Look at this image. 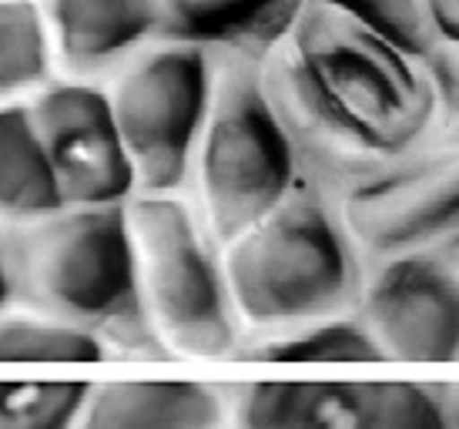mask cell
I'll use <instances>...</instances> for the list:
<instances>
[{
  "label": "cell",
  "mask_w": 459,
  "mask_h": 429,
  "mask_svg": "<svg viewBox=\"0 0 459 429\" xmlns=\"http://www.w3.org/2000/svg\"><path fill=\"white\" fill-rule=\"evenodd\" d=\"M285 74L308 125L372 162L416 148L443 108L426 57L325 0H302L285 27Z\"/></svg>",
  "instance_id": "cell-1"
},
{
  "label": "cell",
  "mask_w": 459,
  "mask_h": 429,
  "mask_svg": "<svg viewBox=\"0 0 459 429\" xmlns=\"http://www.w3.org/2000/svg\"><path fill=\"white\" fill-rule=\"evenodd\" d=\"M7 252L11 289L54 319L117 336H144L138 262L121 205H81L44 214L13 235Z\"/></svg>",
  "instance_id": "cell-2"
},
{
  "label": "cell",
  "mask_w": 459,
  "mask_h": 429,
  "mask_svg": "<svg viewBox=\"0 0 459 429\" xmlns=\"http://www.w3.org/2000/svg\"><path fill=\"white\" fill-rule=\"evenodd\" d=\"M225 282L231 305L252 326L339 316L359 285L349 239L312 195H289L231 239Z\"/></svg>",
  "instance_id": "cell-3"
},
{
  "label": "cell",
  "mask_w": 459,
  "mask_h": 429,
  "mask_svg": "<svg viewBox=\"0 0 459 429\" xmlns=\"http://www.w3.org/2000/svg\"><path fill=\"white\" fill-rule=\"evenodd\" d=\"M198 141L202 198L215 239H238L292 195V141L255 67L231 64L212 84Z\"/></svg>",
  "instance_id": "cell-4"
},
{
  "label": "cell",
  "mask_w": 459,
  "mask_h": 429,
  "mask_svg": "<svg viewBox=\"0 0 459 429\" xmlns=\"http://www.w3.org/2000/svg\"><path fill=\"white\" fill-rule=\"evenodd\" d=\"M125 212L152 326L181 355H229L235 346L229 282L218 272L192 212L158 191Z\"/></svg>",
  "instance_id": "cell-5"
},
{
  "label": "cell",
  "mask_w": 459,
  "mask_h": 429,
  "mask_svg": "<svg viewBox=\"0 0 459 429\" xmlns=\"http://www.w3.org/2000/svg\"><path fill=\"white\" fill-rule=\"evenodd\" d=\"M108 101L134 185L158 195L178 188L212 101V67L202 44L178 40L141 57Z\"/></svg>",
  "instance_id": "cell-6"
},
{
  "label": "cell",
  "mask_w": 459,
  "mask_h": 429,
  "mask_svg": "<svg viewBox=\"0 0 459 429\" xmlns=\"http://www.w3.org/2000/svg\"><path fill=\"white\" fill-rule=\"evenodd\" d=\"M342 225L372 258L420 252L459 228V138L422 154H403L393 168L349 188Z\"/></svg>",
  "instance_id": "cell-7"
},
{
  "label": "cell",
  "mask_w": 459,
  "mask_h": 429,
  "mask_svg": "<svg viewBox=\"0 0 459 429\" xmlns=\"http://www.w3.org/2000/svg\"><path fill=\"white\" fill-rule=\"evenodd\" d=\"M65 208L121 205L134 188L111 101L84 84H61L30 108Z\"/></svg>",
  "instance_id": "cell-8"
},
{
  "label": "cell",
  "mask_w": 459,
  "mask_h": 429,
  "mask_svg": "<svg viewBox=\"0 0 459 429\" xmlns=\"http://www.w3.org/2000/svg\"><path fill=\"white\" fill-rule=\"evenodd\" d=\"M245 426H443L436 386L420 382H255Z\"/></svg>",
  "instance_id": "cell-9"
},
{
  "label": "cell",
  "mask_w": 459,
  "mask_h": 429,
  "mask_svg": "<svg viewBox=\"0 0 459 429\" xmlns=\"http://www.w3.org/2000/svg\"><path fill=\"white\" fill-rule=\"evenodd\" d=\"M362 322L393 363L459 359V292L422 252L385 258L366 292Z\"/></svg>",
  "instance_id": "cell-10"
},
{
  "label": "cell",
  "mask_w": 459,
  "mask_h": 429,
  "mask_svg": "<svg viewBox=\"0 0 459 429\" xmlns=\"http://www.w3.org/2000/svg\"><path fill=\"white\" fill-rule=\"evenodd\" d=\"M225 406L204 382L144 379L91 386L81 423L88 426H218Z\"/></svg>",
  "instance_id": "cell-11"
},
{
  "label": "cell",
  "mask_w": 459,
  "mask_h": 429,
  "mask_svg": "<svg viewBox=\"0 0 459 429\" xmlns=\"http://www.w3.org/2000/svg\"><path fill=\"white\" fill-rule=\"evenodd\" d=\"M44 17L67 64L98 67L161 27L158 0H44Z\"/></svg>",
  "instance_id": "cell-12"
},
{
  "label": "cell",
  "mask_w": 459,
  "mask_h": 429,
  "mask_svg": "<svg viewBox=\"0 0 459 429\" xmlns=\"http://www.w3.org/2000/svg\"><path fill=\"white\" fill-rule=\"evenodd\" d=\"M161 34L188 44H258L285 34L302 0H158Z\"/></svg>",
  "instance_id": "cell-13"
},
{
  "label": "cell",
  "mask_w": 459,
  "mask_h": 429,
  "mask_svg": "<svg viewBox=\"0 0 459 429\" xmlns=\"http://www.w3.org/2000/svg\"><path fill=\"white\" fill-rule=\"evenodd\" d=\"M65 208L30 108H0V214L34 222Z\"/></svg>",
  "instance_id": "cell-14"
},
{
  "label": "cell",
  "mask_w": 459,
  "mask_h": 429,
  "mask_svg": "<svg viewBox=\"0 0 459 429\" xmlns=\"http://www.w3.org/2000/svg\"><path fill=\"white\" fill-rule=\"evenodd\" d=\"M101 339L65 319H0V363H101Z\"/></svg>",
  "instance_id": "cell-15"
},
{
  "label": "cell",
  "mask_w": 459,
  "mask_h": 429,
  "mask_svg": "<svg viewBox=\"0 0 459 429\" xmlns=\"http://www.w3.org/2000/svg\"><path fill=\"white\" fill-rule=\"evenodd\" d=\"M51 74L48 17L34 0H0V94L40 84Z\"/></svg>",
  "instance_id": "cell-16"
},
{
  "label": "cell",
  "mask_w": 459,
  "mask_h": 429,
  "mask_svg": "<svg viewBox=\"0 0 459 429\" xmlns=\"http://www.w3.org/2000/svg\"><path fill=\"white\" fill-rule=\"evenodd\" d=\"M252 359L279 366H332V363H385V353L366 322L332 319L308 326L299 336L272 342Z\"/></svg>",
  "instance_id": "cell-17"
},
{
  "label": "cell",
  "mask_w": 459,
  "mask_h": 429,
  "mask_svg": "<svg viewBox=\"0 0 459 429\" xmlns=\"http://www.w3.org/2000/svg\"><path fill=\"white\" fill-rule=\"evenodd\" d=\"M88 382H0V429H57L81 419Z\"/></svg>",
  "instance_id": "cell-18"
},
{
  "label": "cell",
  "mask_w": 459,
  "mask_h": 429,
  "mask_svg": "<svg viewBox=\"0 0 459 429\" xmlns=\"http://www.w3.org/2000/svg\"><path fill=\"white\" fill-rule=\"evenodd\" d=\"M339 11L352 13L359 21L376 27L379 34L395 40L399 48H406L416 57H429L436 48V38L420 0H325Z\"/></svg>",
  "instance_id": "cell-19"
},
{
  "label": "cell",
  "mask_w": 459,
  "mask_h": 429,
  "mask_svg": "<svg viewBox=\"0 0 459 429\" xmlns=\"http://www.w3.org/2000/svg\"><path fill=\"white\" fill-rule=\"evenodd\" d=\"M426 64H429V71H433V77H436L439 101L446 104L453 114H459V48L436 44L433 54L426 57Z\"/></svg>",
  "instance_id": "cell-20"
},
{
  "label": "cell",
  "mask_w": 459,
  "mask_h": 429,
  "mask_svg": "<svg viewBox=\"0 0 459 429\" xmlns=\"http://www.w3.org/2000/svg\"><path fill=\"white\" fill-rule=\"evenodd\" d=\"M436 44L459 48V0H420Z\"/></svg>",
  "instance_id": "cell-21"
},
{
  "label": "cell",
  "mask_w": 459,
  "mask_h": 429,
  "mask_svg": "<svg viewBox=\"0 0 459 429\" xmlns=\"http://www.w3.org/2000/svg\"><path fill=\"white\" fill-rule=\"evenodd\" d=\"M420 252L426 255V258L439 268V276L446 278L449 285L459 292V228H453L449 235L436 239L433 245H426V249H420Z\"/></svg>",
  "instance_id": "cell-22"
},
{
  "label": "cell",
  "mask_w": 459,
  "mask_h": 429,
  "mask_svg": "<svg viewBox=\"0 0 459 429\" xmlns=\"http://www.w3.org/2000/svg\"><path fill=\"white\" fill-rule=\"evenodd\" d=\"M439 409H443V426H459V386H439Z\"/></svg>",
  "instance_id": "cell-23"
},
{
  "label": "cell",
  "mask_w": 459,
  "mask_h": 429,
  "mask_svg": "<svg viewBox=\"0 0 459 429\" xmlns=\"http://www.w3.org/2000/svg\"><path fill=\"white\" fill-rule=\"evenodd\" d=\"M7 295H11V268H7V252L0 245V305L7 302Z\"/></svg>",
  "instance_id": "cell-24"
}]
</instances>
